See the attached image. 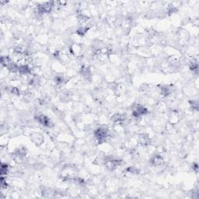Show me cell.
I'll list each match as a JSON object with an SVG mask.
<instances>
[{
	"mask_svg": "<svg viewBox=\"0 0 199 199\" xmlns=\"http://www.w3.org/2000/svg\"><path fill=\"white\" fill-rule=\"evenodd\" d=\"M152 161V163H153L155 165H160L161 163H163V158H162L160 156L156 155V156H154Z\"/></svg>",
	"mask_w": 199,
	"mask_h": 199,
	"instance_id": "4",
	"label": "cell"
},
{
	"mask_svg": "<svg viewBox=\"0 0 199 199\" xmlns=\"http://www.w3.org/2000/svg\"><path fill=\"white\" fill-rule=\"evenodd\" d=\"M147 112V110L145 107H144L143 106H141V105H137V106L135 107V108L133 109V115L135 117V118H138L139 116L143 115L144 114H145Z\"/></svg>",
	"mask_w": 199,
	"mask_h": 199,
	"instance_id": "1",
	"label": "cell"
},
{
	"mask_svg": "<svg viewBox=\"0 0 199 199\" xmlns=\"http://www.w3.org/2000/svg\"><path fill=\"white\" fill-rule=\"evenodd\" d=\"M37 120L38 121V122L40 124H43L44 126H50V124H51V121H50L49 119L44 115L37 116Z\"/></svg>",
	"mask_w": 199,
	"mask_h": 199,
	"instance_id": "3",
	"label": "cell"
},
{
	"mask_svg": "<svg viewBox=\"0 0 199 199\" xmlns=\"http://www.w3.org/2000/svg\"><path fill=\"white\" fill-rule=\"evenodd\" d=\"M96 138H97L99 141H102L103 139L106 138L107 136V130L104 128H98L95 131Z\"/></svg>",
	"mask_w": 199,
	"mask_h": 199,
	"instance_id": "2",
	"label": "cell"
},
{
	"mask_svg": "<svg viewBox=\"0 0 199 199\" xmlns=\"http://www.w3.org/2000/svg\"><path fill=\"white\" fill-rule=\"evenodd\" d=\"M7 170H8V166L6 164H2V169H1V174L4 175L6 174Z\"/></svg>",
	"mask_w": 199,
	"mask_h": 199,
	"instance_id": "5",
	"label": "cell"
}]
</instances>
